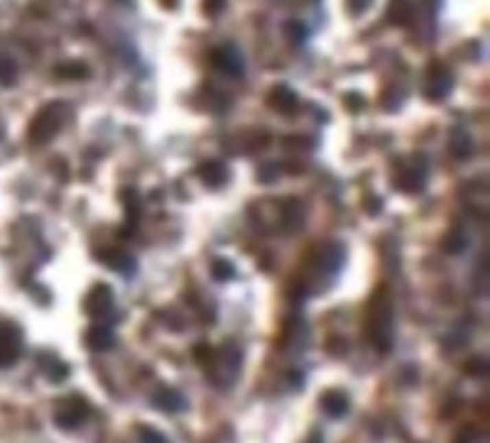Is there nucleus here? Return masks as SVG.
Listing matches in <instances>:
<instances>
[{"label": "nucleus", "instance_id": "17", "mask_svg": "<svg viewBox=\"0 0 490 443\" xmlns=\"http://www.w3.org/2000/svg\"><path fill=\"white\" fill-rule=\"evenodd\" d=\"M162 397L167 399V402H160L162 409L177 411V409H182V407H184V402H182V397H179V394H174V392H162Z\"/></svg>", "mask_w": 490, "mask_h": 443}, {"label": "nucleus", "instance_id": "12", "mask_svg": "<svg viewBox=\"0 0 490 443\" xmlns=\"http://www.w3.org/2000/svg\"><path fill=\"white\" fill-rule=\"evenodd\" d=\"M196 174H199L209 187H221V184L226 182V176H229V171H226L223 165H218V162H206V165H201L199 169H196Z\"/></svg>", "mask_w": 490, "mask_h": 443}, {"label": "nucleus", "instance_id": "7", "mask_svg": "<svg viewBox=\"0 0 490 443\" xmlns=\"http://www.w3.org/2000/svg\"><path fill=\"white\" fill-rule=\"evenodd\" d=\"M424 179H427V167L407 165L405 169H402V174L397 176V189L405 193H417L424 187Z\"/></svg>", "mask_w": 490, "mask_h": 443}, {"label": "nucleus", "instance_id": "8", "mask_svg": "<svg viewBox=\"0 0 490 443\" xmlns=\"http://www.w3.org/2000/svg\"><path fill=\"white\" fill-rule=\"evenodd\" d=\"M86 346L91 350H108L113 346V333H110L108 326H93L89 333H86Z\"/></svg>", "mask_w": 490, "mask_h": 443}, {"label": "nucleus", "instance_id": "2", "mask_svg": "<svg viewBox=\"0 0 490 443\" xmlns=\"http://www.w3.org/2000/svg\"><path fill=\"white\" fill-rule=\"evenodd\" d=\"M89 416V404L81 397H64L62 404L57 407V414H54V421H57L59 429H76L81 427Z\"/></svg>", "mask_w": 490, "mask_h": 443}, {"label": "nucleus", "instance_id": "13", "mask_svg": "<svg viewBox=\"0 0 490 443\" xmlns=\"http://www.w3.org/2000/svg\"><path fill=\"white\" fill-rule=\"evenodd\" d=\"M211 274H213V279H218V282H226V279H231L235 274L233 262L231 260H213Z\"/></svg>", "mask_w": 490, "mask_h": 443}, {"label": "nucleus", "instance_id": "15", "mask_svg": "<svg viewBox=\"0 0 490 443\" xmlns=\"http://www.w3.org/2000/svg\"><path fill=\"white\" fill-rule=\"evenodd\" d=\"M15 64H12V59H0V81L3 84H12L15 81Z\"/></svg>", "mask_w": 490, "mask_h": 443}, {"label": "nucleus", "instance_id": "5", "mask_svg": "<svg viewBox=\"0 0 490 443\" xmlns=\"http://www.w3.org/2000/svg\"><path fill=\"white\" fill-rule=\"evenodd\" d=\"M113 309V291L108 285H96L89 296H86V313L91 318H103L108 316Z\"/></svg>", "mask_w": 490, "mask_h": 443}, {"label": "nucleus", "instance_id": "16", "mask_svg": "<svg viewBox=\"0 0 490 443\" xmlns=\"http://www.w3.org/2000/svg\"><path fill=\"white\" fill-rule=\"evenodd\" d=\"M451 149H454V154L456 157H468L471 154V145H468V137L466 135H461V137H454L451 140Z\"/></svg>", "mask_w": 490, "mask_h": 443}, {"label": "nucleus", "instance_id": "14", "mask_svg": "<svg viewBox=\"0 0 490 443\" xmlns=\"http://www.w3.org/2000/svg\"><path fill=\"white\" fill-rule=\"evenodd\" d=\"M463 248H466V235H463L458 228H454L444 240V250L446 252H461Z\"/></svg>", "mask_w": 490, "mask_h": 443}, {"label": "nucleus", "instance_id": "6", "mask_svg": "<svg viewBox=\"0 0 490 443\" xmlns=\"http://www.w3.org/2000/svg\"><path fill=\"white\" fill-rule=\"evenodd\" d=\"M96 257L106 265V267L115 270V272L126 274L135 270V262L128 252H123L120 248H106V250H96Z\"/></svg>", "mask_w": 490, "mask_h": 443}, {"label": "nucleus", "instance_id": "3", "mask_svg": "<svg viewBox=\"0 0 490 443\" xmlns=\"http://www.w3.org/2000/svg\"><path fill=\"white\" fill-rule=\"evenodd\" d=\"M23 350V333L12 324H0V370L10 368Z\"/></svg>", "mask_w": 490, "mask_h": 443}, {"label": "nucleus", "instance_id": "9", "mask_svg": "<svg viewBox=\"0 0 490 443\" xmlns=\"http://www.w3.org/2000/svg\"><path fill=\"white\" fill-rule=\"evenodd\" d=\"M321 407L329 416H343L348 411V397L338 390H331L321 397Z\"/></svg>", "mask_w": 490, "mask_h": 443}, {"label": "nucleus", "instance_id": "10", "mask_svg": "<svg viewBox=\"0 0 490 443\" xmlns=\"http://www.w3.org/2000/svg\"><path fill=\"white\" fill-rule=\"evenodd\" d=\"M128 196H130V201L126 199V228H123V235H132L137 228V221H140V196H137L135 189H130L128 191Z\"/></svg>", "mask_w": 490, "mask_h": 443}, {"label": "nucleus", "instance_id": "11", "mask_svg": "<svg viewBox=\"0 0 490 443\" xmlns=\"http://www.w3.org/2000/svg\"><path fill=\"white\" fill-rule=\"evenodd\" d=\"M304 223V208L299 201H285L282 204V226L287 228V230H296V228Z\"/></svg>", "mask_w": 490, "mask_h": 443}, {"label": "nucleus", "instance_id": "4", "mask_svg": "<svg viewBox=\"0 0 490 443\" xmlns=\"http://www.w3.org/2000/svg\"><path fill=\"white\" fill-rule=\"evenodd\" d=\"M59 103H54V106H49V108L42 110L37 118H34V123L30 125V137H32L34 143H47L49 137L57 135L59 130V123H62V115H59Z\"/></svg>", "mask_w": 490, "mask_h": 443}, {"label": "nucleus", "instance_id": "1", "mask_svg": "<svg viewBox=\"0 0 490 443\" xmlns=\"http://www.w3.org/2000/svg\"><path fill=\"white\" fill-rule=\"evenodd\" d=\"M393 318L395 316H393L390 289L388 287H380L371 299V307H368V324H365L368 338H371V343L380 352H390V348H393V333H395Z\"/></svg>", "mask_w": 490, "mask_h": 443}, {"label": "nucleus", "instance_id": "18", "mask_svg": "<svg viewBox=\"0 0 490 443\" xmlns=\"http://www.w3.org/2000/svg\"><path fill=\"white\" fill-rule=\"evenodd\" d=\"M143 443H167V441L162 433L152 431V429H143Z\"/></svg>", "mask_w": 490, "mask_h": 443}]
</instances>
